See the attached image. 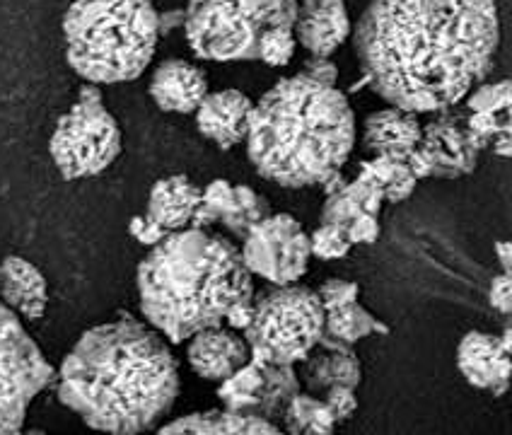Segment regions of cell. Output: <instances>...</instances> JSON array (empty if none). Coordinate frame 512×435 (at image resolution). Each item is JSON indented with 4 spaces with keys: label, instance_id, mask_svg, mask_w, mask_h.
Listing matches in <instances>:
<instances>
[{
    "label": "cell",
    "instance_id": "cell-1",
    "mask_svg": "<svg viewBox=\"0 0 512 435\" xmlns=\"http://www.w3.org/2000/svg\"><path fill=\"white\" fill-rule=\"evenodd\" d=\"M365 80L389 107L438 114L491 71L500 44L496 0H370L351 29Z\"/></svg>",
    "mask_w": 512,
    "mask_h": 435
},
{
    "label": "cell",
    "instance_id": "cell-2",
    "mask_svg": "<svg viewBox=\"0 0 512 435\" xmlns=\"http://www.w3.org/2000/svg\"><path fill=\"white\" fill-rule=\"evenodd\" d=\"M56 392L92 431L141 435L177 402L179 365L150 324L121 315L80 336L61 361Z\"/></svg>",
    "mask_w": 512,
    "mask_h": 435
},
{
    "label": "cell",
    "instance_id": "cell-3",
    "mask_svg": "<svg viewBox=\"0 0 512 435\" xmlns=\"http://www.w3.org/2000/svg\"><path fill=\"white\" fill-rule=\"evenodd\" d=\"M138 300L145 322L170 344L223 327L230 307L254 303V276L223 232H170L138 264Z\"/></svg>",
    "mask_w": 512,
    "mask_h": 435
},
{
    "label": "cell",
    "instance_id": "cell-4",
    "mask_svg": "<svg viewBox=\"0 0 512 435\" xmlns=\"http://www.w3.org/2000/svg\"><path fill=\"white\" fill-rule=\"evenodd\" d=\"M247 153L259 177L288 189L341 172L356 145V114L339 87L283 78L252 104Z\"/></svg>",
    "mask_w": 512,
    "mask_h": 435
},
{
    "label": "cell",
    "instance_id": "cell-5",
    "mask_svg": "<svg viewBox=\"0 0 512 435\" xmlns=\"http://www.w3.org/2000/svg\"><path fill=\"white\" fill-rule=\"evenodd\" d=\"M66 61L87 85L141 78L160 39L150 0H73L63 15Z\"/></svg>",
    "mask_w": 512,
    "mask_h": 435
},
{
    "label": "cell",
    "instance_id": "cell-6",
    "mask_svg": "<svg viewBox=\"0 0 512 435\" xmlns=\"http://www.w3.org/2000/svg\"><path fill=\"white\" fill-rule=\"evenodd\" d=\"M252 324L242 336L249 346V363L298 365L324 334V307L317 290L307 286H273L254 295Z\"/></svg>",
    "mask_w": 512,
    "mask_h": 435
},
{
    "label": "cell",
    "instance_id": "cell-7",
    "mask_svg": "<svg viewBox=\"0 0 512 435\" xmlns=\"http://www.w3.org/2000/svg\"><path fill=\"white\" fill-rule=\"evenodd\" d=\"M51 158L66 179L102 174L121 153V129L102 100L100 87L85 85L58 119L49 143Z\"/></svg>",
    "mask_w": 512,
    "mask_h": 435
},
{
    "label": "cell",
    "instance_id": "cell-8",
    "mask_svg": "<svg viewBox=\"0 0 512 435\" xmlns=\"http://www.w3.org/2000/svg\"><path fill=\"white\" fill-rule=\"evenodd\" d=\"M54 368L25 324L0 305V435L25 426L29 404L54 382Z\"/></svg>",
    "mask_w": 512,
    "mask_h": 435
},
{
    "label": "cell",
    "instance_id": "cell-9",
    "mask_svg": "<svg viewBox=\"0 0 512 435\" xmlns=\"http://www.w3.org/2000/svg\"><path fill=\"white\" fill-rule=\"evenodd\" d=\"M261 32L244 17L240 0H191L184 10L186 42L206 61H254Z\"/></svg>",
    "mask_w": 512,
    "mask_h": 435
},
{
    "label": "cell",
    "instance_id": "cell-10",
    "mask_svg": "<svg viewBox=\"0 0 512 435\" xmlns=\"http://www.w3.org/2000/svg\"><path fill=\"white\" fill-rule=\"evenodd\" d=\"M242 261L252 276L273 286H293L310 266V235L288 213H271L242 240Z\"/></svg>",
    "mask_w": 512,
    "mask_h": 435
},
{
    "label": "cell",
    "instance_id": "cell-11",
    "mask_svg": "<svg viewBox=\"0 0 512 435\" xmlns=\"http://www.w3.org/2000/svg\"><path fill=\"white\" fill-rule=\"evenodd\" d=\"M479 153L464 124V114L445 109L423 126L421 141L409 153L406 165L416 179H455L476 170Z\"/></svg>",
    "mask_w": 512,
    "mask_h": 435
},
{
    "label": "cell",
    "instance_id": "cell-12",
    "mask_svg": "<svg viewBox=\"0 0 512 435\" xmlns=\"http://www.w3.org/2000/svg\"><path fill=\"white\" fill-rule=\"evenodd\" d=\"M510 329L503 336L469 332L457 346V368L471 387L500 397L508 390L510 377Z\"/></svg>",
    "mask_w": 512,
    "mask_h": 435
},
{
    "label": "cell",
    "instance_id": "cell-13",
    "mask_svg": "<svg viewBox=\"0 0 512 435\" xmlns=\"http://www.w3.org/2000/svg\"><path fill=\"white\" fill-rule=\"evenodd\" d=\"M300 365L302 373L298 377L302 392H310L314 397H322L334 387L358 390L360 377H363L360 358L353 346L331 339L327 334H322L319 344Z\"/></svg>",
    "mask_w": 512,
    "mask_h": 435
},
{
    "label": "cell",
    "instance_id": "cell-14",
    "mask_svg": "<svg viewBox=\"0 0 512 435\" xmlns=\"http://www.w3.org/2000/svg\"><path fill=\"white\" fill-rule=\"evenodd\" d=\"M351 17L343 0H300L295 17V42L312 56L329 58L351 37Z\"/></svg>",
    "mask_w": 512,
    "mask_h": 435
},
{
    "label": "cell",
    "instance_id": "cell-15",
    "mask_svg": "<svg viewBox=\"0 0 512 435\" xmlns=\"http://www.w3.org/2000/svg\"><path fill=\"white\" fill-rule=\"evenodd\" d=\"M186 361L208 382H223L249 363V346L240 332L228 327L203 329L189 339Z\"/></svg>",
    "mask_w": 512,
    "mask_h": 435
},
{
    "label": "cell",
    "instance_id": "cell-16",
    "mask_svg": "<svg viewBox=\"0 0 512 435\" xmlns=\"http://www.w3.org/2000/svg\"><path fill=\"white\" fill-rule=\"evenodd\" d=\"M252 100L235 87L208 92L196 109V126L201 136L213 141L220 150H230L247 138V121Z\"/></svg>",
    "mask_w": 512,
    "mask_h": 435
},
{
    "label": "cell",
    "instance_id": "cell-17",
    "mask_svg": "<svg viewBox=\"0 0 512 435\" xmlns=\"http://www.w3.org/2000/svg\"><path fill=\"white\" fill-rule=\"evenodd\" d=\"M206 95V73L184 58H167L150 78V97L162 112L194 114Z\"/></svg>",
    "mask_w": 512,
    "mask_h": 435
},
{
    "label": "cell",
    "instance_id": "cell-18",
    "mask_svg": "<svg viewBox=\"0 0 512 435\" xmlns=\"http://www.w3.org/2000/svg\"><path fill=\"white\" fill-rule=\"evenodd\" d=\"M0 305L27 322L44 317L49 305V286L42 271L22 257H5L0 261Z\"/></svg>",
    "mask_w": 512,
    "mask_h": 435
},
{
    "label": "cell",
    "instance_id": "cell-19",
    "mask_svg": "<svg viewBox=\"0 0 512 435\" xmlns=\"http://www.w3.org/2000/svg\"><path fill=\"white\" fill-rule=\"evenodd\" d=\"M421 129L423 124L418 121L416 114H409L397 107H387L365 119L363 145L372 158L375 155H387V158L406 160L418 141H421Z\"/></svg>",
    "mask_w": 512,
    "mask_h": 435
},
{
    "label": "cell",
    "instance_id": "cell-20",
    "mask_svg": "<svg viewBox=\"0 0 512 435\" xmlns=\"http://www.w3.org/2000/svg\"><path fill=\"white\" fill-rule=\"evenodd\" d=\"M203 189L184 174L157 179L148 196V216L162 230L177 232L189 228L191 216L201 203Z\"/></svg>",
    "mask_w": 512,
    "mask_h": 435
},
{
    "label": "cell",
    "instance_id": "cell-21",
    "mask_svg": "<svg viewBox=\"0 0 512 435\" xmlns=\"http://www.w3.org/2000/svg\"><path fill=\"white\" fill-rule=\"evenodd\" d=\"M157 435H285L276 423L230 411H201L172 421Z\"/></svg>",
    "mask_w": 512,
    "mask_h": 435
},
{
    "label": "cell",
    "instance_id": "cell-22",
    "mask_svg": "<svg viewBox=\"0 0 512 435\" xmlns=\"http://www.w3.org/2000/svg\"><path fill=\"white\" fill-rule=\"evenodd\" d=\"M264 387H261L259 402L254 406V419L276 423L281 421L285 406L295 394L302 392L298 370L293 365H264Z\"/></svg>",
    "mask_w": 512,
    "mask_h": 435
},
{
    "label": "cell",
    "instance_id": "cell-23",
    "mask_svg": "<svg viewBox=\"0 0 512 435\" xmlns=\"http://www.w3.org/2000/svg\"><path fill=\"white\" fill-rule=\"evenodd\" d=\"M387 332V324H384L382 319H377L375 315H370V312L358 303L341 307V310L324 312V334L336 341H343V344L348 346H356L360 339H365V336Z\"/></svg>",
    "mask_w": 512,
    "mask_h": 435
},
{
    "label": "cell",
    "instance_id": "cell-24",
    "mask_svg": "<svg viewBox=\"0 0 512 435\" xmlns=\"http://www.w3.org/2000/svg\"><path fill=\"white\" fill-rule=\"evenodd\" d=\"M261 387H264L261 368L254 363H247L242 370H237L235 375L218 385V399L223 402V411L252 416L254 406L259 402Z\"/></svg>",
    "mask_w": 512,
    "mask_h": 435
},
{
    "label": "cell",
    "instance_id": "cell-25",
    "mask_svg": "<svg viewBox=\"0 0 512 435\" xmlns=\"http://www.w3.org/2000/svg\"><path fill=\"white\" fill-rule=\"evenodd\" d=\"M360 170L370 172L377 182L382 184L384 201L389 203H401L416 191L418 179L413 177L406 160L399 158H387V155H375V158L365 160L360 165Z\"/></svg>",
    "mask_w": 512,
    "mask_h": 435
},
{
    "label": "cell",
    "instance_id": "cell-26",
    "mask_svg": "<svg viewBox=\"0 0 512 435\" xmlns=\"http://www.w3.org/2000/svg\"><path fill=\"white\" fill-rule=\"evenodd\" d=\"M269 216H271L269 201H266L261 194H256L252 187H244V184H240V187H235V206H232L228 216L220 218V225H223L230 235H235L237 240H244L247 232L252 230L256 223H261V220Z\"/></svg>",
    "mask_w": 512,
    "mask_h": 435
},
{
    "label": "cell",
    "instance_id": "cell-27",
    "mask_svg": "<svg viewBox=\"0 0 512 435\" xmlns=\"http://www.w3.org/2000/svg\"><path fill=\"white\" fill-rule=\"evenodd\" d=\"M240 8L244 17L261 29H293L295 17H298V3H288V0H240Z\"/></svg>",
    "mask_w": 512,
    "mask_h": 435
},
{
    "label": "cell",
    "instance_id": "cell-28",
    "mask_svg": "<svg viewBox=\"0 0 512 435\" xmlns=\"http://www.w3.org/2000/svg\"><path fill=\"white\" fill-rule=\"evenodd\" d=\"M295 34L293 29L269 27L259 37V58L271 68H283L293 61L295 56Z\"/></svg>",
    "mask_w": 512,
    "mask_h": 435
},
{
    "label": "cell",
    "instance_id": "cell-29",
    "mask_svg": "<svg viewBox=\"0 0 512 435\" xmlns=\"http://www.w3.org/2000/svg\"><path fill=\"white\" fill-rule=\"evenodd\" d=\"M464 102H467L469 114H510V83L508 80H500V83L493 85H476L464 97Z\"/></svg>",
    "mask_w": 512,
    "mask_h": 435
},
{
    "label": "cell",
    "instance_id": "cell-30",
    "mask_svg": "<svg viewBox=\"0 0 512 435\" xmlns=\"http://www.w3.org/2000/svg\"><path fill=\"white\" fill-rule=\"evenodd\" d=\"M351 242H348L346 230L334 228V225H319L317 230L310 235V252L312 257L331 261V259H343L351 252Z\"/></svg>",
    "mask_w": 512,
    "mask_h": 435
},
{
    "label": "cell",
    "instance_id": "cell-31",
    "mask_svg": "<svg viewBox=\"0 0 512 435\" xmlns=\"http://www.w3.org/2000/svg\"><path fill=\"white\" fill-rule=\"evenodd\" d=\"M360 213H363V208H360V203L353 199L346 184L339 194L327 196V201H324V208H322V223L346 230L348 225H351V220L358 218Z\"/></svg>",
    "mask_w": 512,
    "mask_h": 435
},
{
    "label": "cell",
    "instance_id": "cell-32",
    "mask_svg": "<svg viewBox=\"0 0 512 435\" xmlns=\"http://www.w3.org/2000/svg\"><path fill=\"white\" fill-rule=\"evenodd\" d=\"M317 295H319V303L324 307V312H331V310H341V307L358 303L360 288L358 283L353 281L329 278V281H324L322 286H319Z\"/></svg>",
    "mask_w": 512,
    "mask_h": 435
},
{
    "label": "cell",
    "instance_id": "cell-33",
    "mask_svg": "<svg viewBox=\"0 0 512 435\" xmlns=\"http://www.w3.org/2000/svg\"><path fill=\"white\" fill-rule=\"evenodd\" d=\"M319 399H322L324 406H327V411L331 414V419H334L336 426L351 419L358 409L356 390H348V387H334V390L324 392Z\"/></svg>",
    "mask_w": 512,
    "mask_h": 435
},
{
    "label": "cell",
    "instance_id": "cell-34",
    "mask_svg": "<svg viewBox=\"0 0 512 435\" xmlns=\"http://www.w3.org/2000/svg\"><path fill=\"white\" fill-rule=\"evenodd\" d=\"M201 201L211 208L215 216H218V223H220V218L228 216L232 206H235V187H232L230 182H225V179H215V182H211L206 189H203Z\"/></svg>",
    "mask_w": 512,
    "mask_h": 435
},
{
    "label": "cell",
    "instance_id": "cell-35",
    "mask_svg": "<svg viewBox=\"0 0 512 435\" xmlns=\"http://www.w3.org/2000/svg\"><path fill=\"white\" fill-rule=\"evenodd\" d=\"M346 237L351 245H372L380 237V220H377V216H370V213H360L346 228Z\"/></svg>",
    "mask_w": 512,
    "mask_h": 435
},
{
    "label": "cell",
    "instance_id": "cell-36",
    "mask_svg": "<svg viewBox=\"0 0 512 435\" xmlns=\"http://www.w3.org/2000/svg\"><path fill=\"white\" fill-rule=\"evenodd\" d=\"M305 78L314 80V83L319 85H329V87H336V80H339V68L331 63V58H324V56H310L305 61V66H302V73Z\"/></svg>",
    "mask_w": 512,
    "mask_h": 435
},
{
    "label": "cell",
    "instance_id": "cell-37",
    "mask_svg": "<svg viewBox=\"0 0 512 435\" xmlns=\"http://www.w3.org/2000/svg\"><path fill=\"white\" fill-rule=\"evenodd\" d=\"M128 232H131V235L136 237V240L141 242V245L150 247V249H153L155 245H160V242L165 240L167 235H170V232L162 230L160 225L153 223V220H150L148 216L131 218V223H128Z\"/></svg>",
    "mask_w": 512,
    "mask_h": 435
},
{
    "label": "cell",
    "instance_id": "cell-38",
    "mask_svg": "<svg viewBox=\"0 0 512 435\" xmlns=\"http://www.w3.org/2000/svg\"><path fill=\"white\" fill-rule=\"evenodd\" d=\"M491 305L496 307L503 315H510L512 312V278L500 274L491 281Z\"/></svg>",
    "mask_w": 512,
    "mask_h": 435
},
{
    "label": "cell",
    "instance_id": "cell-39",
    "mask_svg": "<svg viewBox=\"0 0 512 435\" xmlns=\"http://www.w3.org/2000/svg\"><path fill=\"white\" fill-rule=\"evenodd\" d=\"M346 179H343V174L341 172H334L331 174V177H327L324 179L322 184H319V187L324 189V196H334V194H339V191L346 187Z\"/></svg>",
    "mask_w": 512,
    "mask_h": 435
},
{
    "label": "cell",
    "instance_id": "cell-40",
    "mask_svg": "<svg viewBox=\"0 0 512 435\" xmlns=\"http://www.w3.org/2000/svg\"><path fill=\"white\" fill-rule=\"evenodd\" d=\"M496 254H498V259H500V266H503V274L510 276V266H512V257H510L512 247H510V242H498Z\"/></svg>",
    "mask_w": 512,
    "mask_h": 435
},
{
    "label": "cell",
    "instance_id": "cell-41",
    "mask_svg": "<svg viewBox=\"0 0 512 435\" xmlns=\"http://www.w3.org/2000/svg\"><path fill=\"white\" fill-rule=\"evenodd\" d=\"M10 435H42V431H34V428H29V431H27V428L22 426V428H17V431L10 433Z\"/></svg>",
    "mask_w": 512,
    "mask_h": 435
},
{
    "label": "cell",
    "instance_id": "cell-42",
    "mask_svg": "<svg viewBox=\"0 0 512 435\" xmlns=\"http://www.w3.org/2000/svg\"><path fill=\"white\" fill-rule=\"evenodd\" d=\"M288 3H300V0H288Z\"/></svg>",
    "mask_w": 512,
    "mask_h": 435
}]
</instances>
